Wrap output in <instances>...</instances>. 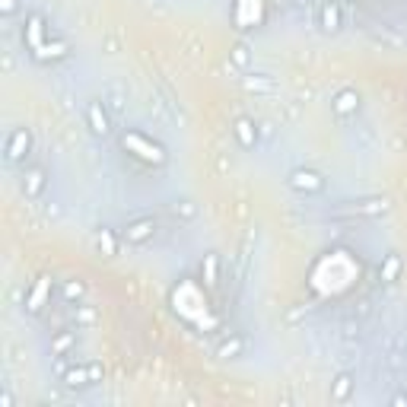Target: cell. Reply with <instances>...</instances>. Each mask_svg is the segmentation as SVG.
<instances>
[{"mask_svg":"<svg viewBox=\"0 0 407 407\" xmlns=\"http://www.w3.org/2000/svg\"><path fill=\"white\" fill-rule=\"evenodd\" d=\"M296 6H312V0H296Z\"/></svg>","mask_w":407,"mask_h":407,"instance_id":"83f0119b","label":"cell"},{"mask_svg":"<svg viewBox=\"0 0 407 407\" xmlns=\"http://www.w3.org/2000/svg\"><path fill=\"white\" fill-rule=\"evenodd\" d=\"M48 303H51V277H38L32 284V290L26 293V312L38 315Z\"/></svg>","mask_w":407,"mask_h":407,"instance_id":"30bf717a","label":"cell"},{"mask_svg":"<svg viewBox=\"0 0 407 407\" xmlns=\"http://www.w3.org/2000/svg\"><path fill=\"white\" fill-rule=\"evenodd\" d=\"M61 385L70 391L77 389H89L93 385V369H89V363H70L67 372L61 376Z\"/></svg>","mask_w":407,"mask_h":407,"instance_id":"7c38bea8","label":"cell"},{"mask_svg":"<svg viewBox=\"0 0 407 407\" xmlns=\"http://www.w3.org/2000/svg\"><path fill=\"white\" fill-rule=\"evenodd\" d=\"M359 105H363V99H359L357 89H338L331 99V111H334V118L347 121V118H353L359 111Z\"/></svg>","mask_w":407,"mask_h":407,"instance_id":"9c48e42d","label":"cell"},{"mask_svg":"<svg viewBox=\"0 0 407 407\" xmlns=\"http://www.w3.org/2000/svg\"><path fill=\"white\" fill-rule=\"evenodd\" d=\"M353 391H357V379H353V372H338L334 382H331V401L334 404L350 401Z\"/></svg>","mask_w":407,"mask_h":407,"instance_id":"4fadbf2b","label":"cell"},{"mask_svg":"<svg viewBox=\"0 0 407 407\" xmlns=\"http://www.w3.org/2000/svg\"><path fill=\"white\" fill-rule=\"evenodd\" d=\"M391 407H407V395H404V391H398V395H391Z\"/></svg>","mask_w":407,"mask_h":407,"instance_id":"484cf974","label":"cell"},{"mask_svg":"<svg viewBox=\"0 0 407 407\" xmlns=\"http://www.w3.org/2000/svg\"><path fill=\"white\" fill-rule=\"evenodd\" d=\"M23 38L29 42L32 55H38V51H42L45 45L51 42V32H48V26H45V16H42V13H29V16H26Z\"/></svg>","mask_w":407,"mask_h":407,"instance_id":"5b68a950","label":"cell"},{"mask_svg":"<svg viewBox=\"0 0 407 407\" xmlns=\"http://www.w3.org/2000/svg\"><path fill=\"white\" fill-rule=\"evenodd\" d=\"M121 147L128 150L134 160L147 162V166H166V162H169L166 147H162L160 140H153V137L140 134V130H124V134H121Z\"/></svg>","mask_w":407,"mask_h":407,"instance_id":"6da1fadb","label":"cell"},{"mask_svg":"<svg viewBox=\"0 0 407 407\" xmlns=\"http://www.w3.org/2000/svg\"><path fill=\"white\" fill-rule=\"evenodd\" d=\"M32 153V130L29 128H13L6 134V143H4V160L10 166H26Z\"/></svg>","mask_w":407,"mask_h":407,"instance_id":"7a4b0ae2","label":"cell"},{"mask_svg":"<svg viewBox=\"0 0 407 407\" xmlns=\"http://www.w3.org/2000/svg\"><path fill=\"white\" fill-rule=\"evenodd\" d=\"M45 188H48V172H45V166H35V162L23 166V172H19V191H23L29 201H35L45 194Z\"/></svg>","mask_w":407,"mask_h":407,"instance_id":"277c9868","label":"cell"},{"mask_svg":"<svg viewBox=\"0 0 407 407\" xmlns=\"http://www.w3.org/2000/svg\"><path fill=\"white\" fill-rule=\"evenodd\" d=\"M245 87H248V89H258V93H271V89H274V83L267 80V77H248V80H245Z\"/></svg>","mask_w":407,"mask_h":407,"instance_id":"cb8c5ba5","label":"cell"},{"mask_svg":"<svg viewBox=\"0 0 407 407\" xmlns=\"http://www.w3.org/2000/svg\"><path fill=\"white\" fill-rule=\"evenodd\" d=\"M201 280L213 290L216 284H220V255H203V261H201Z\"/></svg>","mask_w":407,"mask_h":407,"instance_id":"ac0fdd59","label":"cell"},{"mask_svg":"<svg viewBox=\"0 0 407 407\" xmlns=\"http://www.w3.org/2000/svg\"><path fill=\"white\" fill-rule=\"evenodd\" d=\"M233 137H235V143H239L242 150H255L258 147V140H261V130H258V124H255L252 118H235L233 121Z\"/></svg>","mask_w":407,"mask_h":407,"instance_id":"8fae6325","label":"cell"},{"mask_svg":"<svg viewBox=\"0 0 407 407\" xmlns=\"http://www.w3.org/2000/svg\"><path fill=\"white\" fill-rule=\"evenodd\" d=\"M229 61H233L235 67H242V70L252 67V48H248L245 42H235L233 51H229Z\"/></svg>","mask_w":407,"mask_h":407,"instance_id":"7402d4cb","label":"cell"},{"mask_svg":"<svg viewBox=\"0 0 407 407\" xmlns=\"http://www.w3.org/2000/svg\"><path fill=\"white\" fill-rule=\"evenodd\" d=\"M315 16H318V26L328 32V35L344 29V6H340V0H321Z\"/></svg>","mask_w":407,"mask_h":407,"instance_id":"52a82bcc","label":"cell"},{"mask_svg":"<svg viewBox=\"0 0 407 407\" xmlns=\"http://www.w3.org/2000/svg\"><path fill=\"white\" fill-rule=\"evenodd\" d=\"M153 235H156L153 216H137V220H130L128 226L121 229V242H128V245H147Z\"/></svg>","mask_w":407,"mask_h":407,"instance_id":"8992f818","label":"cell"},{"mask_svg":"<svg viewBox=\"0 0 407 407\" xmlns=\"http://www.w3.org/2000/svg\"><path fill=\"white\" fill-rule=\"evenodd\" d=\"M391 210L389 198H366L353 203V216H385Z\"/></svg>","mask_w":407,"mask_h":407,"instance_id":"2e32d148","label":"cell"},{"mask_svg":"<svg viewBox=\"0 0 407 407\" xmlns=\"http://www.w3.org/2000/svg\"><path fill=\"white\" fill-rule=\"evenodd\" d=\"M172 213L179 216V220H194V216H198V207H194V201H179L172 207Z\"/></svg>","mask_w":407,"mask_h":407,"instance_id":"603a6c76","label":"cell"},{"mask_svg":"<svg viewBox=\"0 0 407 407\" xmlns=\"http://www.w3.org/2000/svg\"><path fill=\"white\" fill-rule=\"evenodd\" d=\"M16 10H19V0H0V13L4 16H13Z\"/></svg>","mask_w":407,"mask_h":407,"instance_id":"d4e9b609","label":"cell"},{"mask_svg":"<svg viewBox=\"0 0 407 407\" xmlns=\"http://www.w3.org/2000/svg\"><path fill=\"white\" fill-rule=\"evenodd\" d=\"M401 274H404V258L398 252H389L382 258V267H379V280H382V284H398Z\"/></svg>","mask_w":407,"mask_h":407,"instance_id":"5bb4252c","label":"cell"},{"mask_svg":"<svg viewBox=\"0 0 407 407\" xmlns=\"http://www.w3.org/2000/svg\"><path fill=\"white\" fill-rule=\"evenodd\" d=\"M74 347H77V331L61 328V331L51 334V357H70Z\"/></svg>","mask_w":407,"mask_h":407,"instance_id":"9a60e30c","label":"cell"},{"mask_svg":"<svg viewBox=\"0 0 407 407\" xmlns=\"http://www.w3.org/2000/svg\"><path fill=\"white\" fill-rule=\"evenodd\" d=\"M70 318H74V325H77V328H93L99 315H96V308H93V306L77 303V306H74V312H70Z\"/></svg>","mask_w":407,"mask_h":407,"instance_id":"ffe728a7","label":"cell"},{"mask_svg":"<svg viewBox=\"0 0 407 407\" xmlns=\"http://www.w3.org/2000/svg\"><path fill=\"white\" fill-rule=\"evenodd\" d=\"M286 185L293 188L296 194H321L325 191V175L318 169H308V166H299L286 175Z\"/></svg>","mask_w":407,"mask_h":407,"instance_id":"3957f363","label":"cell"},{"mask_svg":"<svg viewBox=\"0 0 407 407\" xmlns=\"http://www.w3.org/2000/svg\"><path fill=\"white\" fill-rule=\"evenodd\" d=\"M61 296H64V303H67V306L83 303V296H87V284H83L80 277H74V280H64V290H61Z\"/></svg>","mask_w":407,"mask_h":407,"instance_id":"d6986e66","label":"cell"},{"mask_svg":"<svg viewBox=\"0 0 407 407\" xmlns=\"http://www.w3.org/2000/svg\"><path fill=\"white\" fill-rule=\"evenodd\" d=\"M0 407H13V395H10V389L0 391Z\"/></svg>","mask_w":407,"mask_h":407,"instance_id":"4316f807","label":"cell"},{"mask_svg":"<svg viewBox=\"0 0 407 407\" xmlns=\"http://www.w3.org/2000/svg\"><path fill=\"white\" fill-rule=\"evenodd\" d=\"M87 128L93 130L96 137H108L111 134V115L105 108L102 99H89L87 102Z\"/></svg>","mask_w":407,"mask_h":407,"instance_id":"ba28073f","label":"cell"},{"mask_svg":"<svg viewBox=\"0 0 407 407\" xmlns=\"http://www.w3.org/2000/svg\"><path fill=\"white\" fill-rule=\"evenodd\" d=\"M245 338L242 334H229L226 340H223L220 347H216V359H239L242 353H245Z\"/></svg>","mask_w":407,"mask_h":407,"instance_id":"e0dca14e","label":"cell"},{"mask_svg":"<svg viewBox=\"0 0 407 407\" xmlns=\"http://www.w3.org/2000/svg\"><path fill=\"white\" fill-rule=\"evenodd\" d=\"M96 245H99V252L108 255V258H115L118 255V239H115L111 229H99V233H96Z\"/></svg>","mask_w":407,"mask_h":407,"instance_id":"44dd1931","label":"cell"}]
</instances>
